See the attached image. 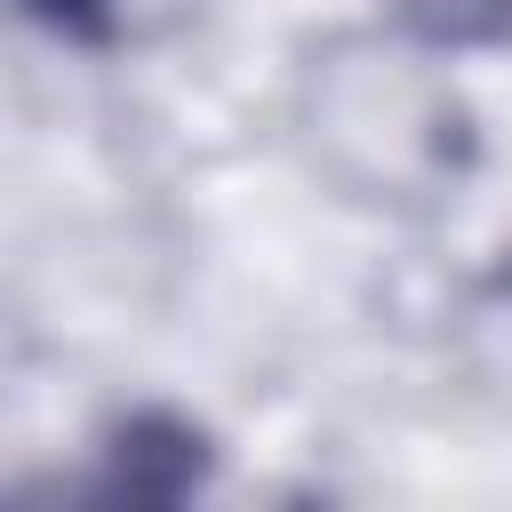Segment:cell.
I'll list each match as a JSON object with an SVG mask.
<instances>
[{
  "label": "cell",
  "mask_w": 512,
  "mask_h": 512,
  "mask_svg": "<svg viewBox=\"0 0 512 512\" xmlns=\"http://www.w3.org/2000/svg\"><path fill=\"white\" fill-rule=\"evenodd\" d=\"M296 136L312 168L368 208H440L472 168V112L448 56L368 24L328 32L296 72Z\"/></svg>",
  "instance_id": "6da1fadb"
},
{
  "label": "cell",
  "mask_w": 512,
  "mask_h": 512,
  "mask_svg": "<svg viewBox=\"0 0 512 512\" xmlns=\"http://www.w3.org/2000/svg\"><path fill=\"white\" fill-rule=\"evenodd\" d=\"M208 472H216V432L168 400H136L104 416L88 440V488L128 496V504H184L208 488Z\"/></svg>",
  "instance_id": "7a4b0ae2"
},
{
  "label": "cell",
  "mask_w": 512,
  "mask_h": 512,
  "mask_svg": "<svg viewBox=\"0 0 512 512\" xmlns=\"http://www.w3.org/2000/svg\"><path fill=\"white\" fill-rule=\"evenodd\" d=\"M384 32L464 64V56H504L512 48V0H368Z\"/></svg>",
  "instance_id": "3957f363"
},
{
  "label": "cell",
  "mask_w": 512,
  "mask_h": 512,
  "mask_svg": "<svg viewBox=\"0 0 512 512\" xmlns=\"http://www.w3.org/2000/svg\"><path fill=\"white\" fill-rule=\"evenodd\" d=\"M24 16L40 32H56V40H72V48H112V40L136 32L120 0H24Z\"/></svg>",
  "instance_id": "277c9868"
}]
</instances>
